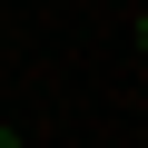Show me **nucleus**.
<instances>
[{"label": "nucleus", "mask_w": 148, "mask_h": 148, "mask_svg": "<svg viewBox=\"0 0 148 148\" xmlns=\"http://www.w3.org/2000/svg\"><path fill=\"white\" fill-rule=\"evenodd\" d=\"M0 148H20V128H10V119H0Z\"/></svg>", "instance_id": "obj_1"}, {"label": "nucleus", "mask_w": 148, "mask_h": 148, "mask_svg": "<svg viewBox=\"0 0 148 148\" xmlns=\"http://www.w3.org/2000/svg\"><path fill=\"white\" fill-rule=\"evenodd\" d=\"M128 40H138V49H148V10H138V30H128Z\"/></svg>", "instance_id": "obj_2"}]
</instances>
